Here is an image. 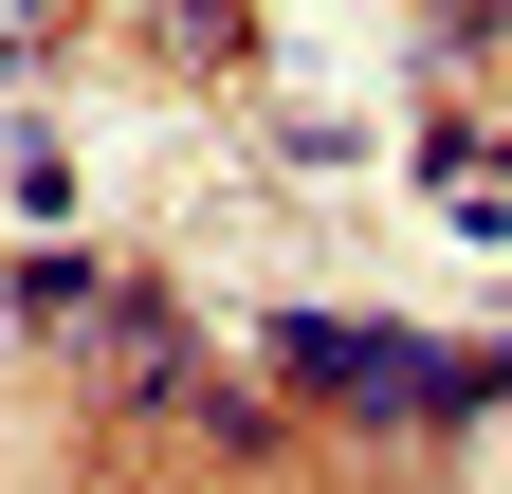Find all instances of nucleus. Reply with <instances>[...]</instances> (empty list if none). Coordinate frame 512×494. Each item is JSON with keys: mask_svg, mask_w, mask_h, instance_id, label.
<instances>
[{"mask_svg": "<svg viewBox=\"0 0 512 494\" xmlns=\"http://www.w3.org/2000/svg\"><path fill=\"white\" fill-rule=\"evenodd\" d=\"M0 494H55V421L37 403H0Z\"/></svg>", "mask_w": 512, "mask_h": 494, "instance_id": "1", "label": "nucleus"}]
</instances>
